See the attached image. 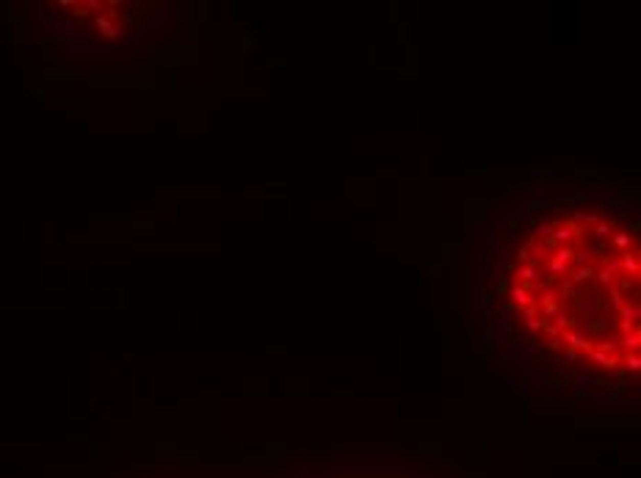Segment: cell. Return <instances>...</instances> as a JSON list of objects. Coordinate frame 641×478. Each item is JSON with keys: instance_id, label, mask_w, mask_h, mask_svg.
I'll list each match as a JSON object with an SVG mask.
<instances>
[]
</instances>
